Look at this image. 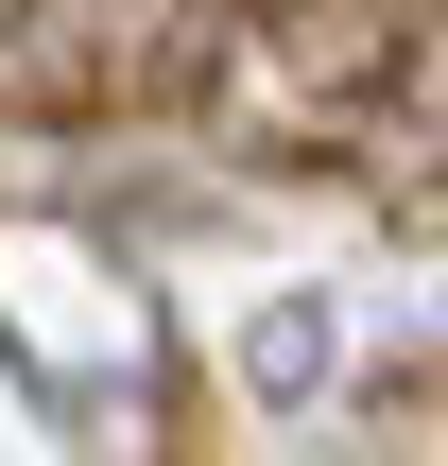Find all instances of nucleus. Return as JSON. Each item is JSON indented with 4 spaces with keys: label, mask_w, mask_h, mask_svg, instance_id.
<instances>
[{
    "label": "nucleus",
    "mask_w": 448,
    "mask_h": 466,
    "mask_svg": "<svg viewBox=\"0 0 448 466\" xmlns=\"http://www.w3.org/2000/svg\"><path fill=\"white\" fill-rule=\"evenodd\" d=\"M328 138H363V173H397V190H448V0L363 35V86Z\"/></svg>",
    "instance_id": "nucleus-1"
}]
</instances>
